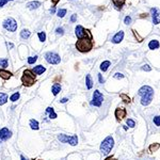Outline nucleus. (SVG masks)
<instances>
[{"label":"nucleus","instance_id":"f257e3e1","mask_svg":"<svg viewBox=\"0 0 160 160\" xmlns=\"http://www.w3.org/2000/svg\"><path fill=\"white\" fill-rule=\"evenodd\" d=\"M76 48L79 52H89V51L92 50L93 48V41H92V37H82V39H79L76 43Z\"/></svg>","mask_w":160,"mask_h":160},{"label":"nucleus","instance_id":"f03ea898","mask_svg":"<svg viewBox=\"0 0 160 160\" xmlns=\"http://www.w3.org/2000/svg\"><path fill=\"white\" fill-rule=\"evenodd\" d=\"M21 83L25 85V87H32L34 84L36 79H35V75L34 73L30 71V69H26L24 73H23V76H21Z\"/></svg>","mask_w":160,"mask_h":160},{"label":"nucleus","instance_id":"7ed1b4c3","mask_svg":"<svg viewBox=\"0 0 160 160\" xmlns=\"http://www.w3.org/2000/svg\"><path fill=\"white\" fill-rule=\"evenodd\" d=\"M114 146V140L111 136H108L100 144V152L104 155H108Z\"/></svg>","mask_w":160,"mask_h":160},{"label":"nucleus","instance_id":"20e7f679","mask_svg":"<svg viewBox=\"0 0 160 160\" xmlns=\"http://www.w3.org/2000/svg\"><path fill=\"white\" fill-rule=\"evenodd\" d=\"M45 59L46 61L49 64H52V65H56V64H59L61 62V58L59 56L58 53L52 52V51H48L45 55Z\"/></svg>","mask_w":160,"mask_h":160},{"label":"nucleus","instance_id":"39448f33","mask_svg":"<svg viewBox=\"0 0 160 160\" xmlns=\"http://www.w3.org/2000/svg\"><path fill=\"white\" fill-rule=\"evenodd\" d=\"M2 25H3V28L10 32H15L16 30H17V23H16L15 19L12 18V17H9V18L5 19Z\"/></svg>","mask_w":160,"mask_h":160},{"label":"nucleus","instance_id":"423d86ee","mask_svg":"<svg viewBox=\"0 0 160 160\" xmlns=\"http://www.w3.org/2000/svg\"><path fill=\"white\" fill-rule=\"evenodd\" d=\"M103 101H104V95L98 90H96L93 93V98H92V101H91V106L100 107Z\"/></svg>","mask_w":160,"mask_h":160},{"label":"nucleus","instance_id":"0eeeda50","mask_svg":"<svg viewBox=\"0 0 160 160\" xmlns=\"http://www.w3.org/2000/svg\"><path fill=\"white\" fill-rule=\"evenodd\" d=\"M114 115H115V119H116L117 122H121L124 117H126V115H127V111H126L125 108L117 107L114 111Z\"/></svg>","mask_w":160,"mask_h":160},{"label":"nucleus","instance_id":"6e6552de","mask_svg":"<svg viewBox=\"0 0 160 160\" xmlns=\"http://www.w3.org/2000/svg\"><path fill=\"white\" fill-rule=\"evenodd\" d=\"M89 33H90V31H89V30H85L84 28H83L82 26H80V25L76 26V28H75V34H76V36H77L78 39L85 37L87 34H89Z\"/></svg>","mask_w":160,"mask_h":160},{"label":"nucleus","instance_id":"1a4fd4ad","mask_svg":"<svg viewBox=\"0 0 160 160\" xmlns=\"http://www.w3.org/2000/svg\"><path fill=\"white\" fill-rule=\"evenodd\" d=\"M151 14L153 16V23H154V25L160 24V11L157 8H152L151 9Z\"/></svg>","mask_w":160,"mask_h":160},{"label":"nucleus","instance_id":"9d476101","mask_svg":"<svg viewBox=\"0 0 160 160\" xmlns=\"http://www.w3.org/2000/svg\"><path fill=\"white\" fill-rule=\"evenodd\" d=\"M12 137V132L11 130H9L8 128H1L0 129V140L1 141H7Z\"/></svg>","mask_w":160,"mask_h":160},{"label":"nucleus","instance_id":"9b49d317","mask_svg":"<svg viewBox=\"0 0 160 160\" xmlns=\"http://www.w3.org/2000/svg\"><path fill=\"white\" fill-rule=\"evenodd\" d=\"M153 96H154V93H149V94H145V95L141 96V105L142 106H147L152 103L153 100Z\"/></svg>","mask_w":160,"mask_h":160},{"label":"nucleus","instance_id":"f8f14e48","mask_svg":"<svg viewBox=\"0 0 160 160\" xmlns=\"http://www.w3.org/2000/svg\"><path fill=\"white\" fill-rule=\"evenodd\" d=\"M149 93H154L153 88H151L149 85H143V87L138 91V94L140 96H143L145 95V94H149Z\"/></svg>","mask_w":160,"mask_h":160},{"label":"nucleus","instance_id":"ddd939ff","mask_svg":"<svg viewBox=\"0 0 160 160\" xmlns=\"http://www.w3.org/2000/svg\"><path fill=\"white\" fill-rule=\"evenodd\" d=\"M123 39H124V31H119L116 33V34L114 35V36L112 37V43L113 44H119V43H121L123 41Z\"/></svg>","mask_w":160,"mask_h":160},{"label":"nucleus","instance_id":"4468645a","mask_svg":"<svg viewBox=\"0 0 160 160\" xmlns=\"http://www.w3.org/2000/svg\"><path fill=\"white\" fill-rule=\"evenodd\" d=\"M13 75L12 73L9 72V71H5V69H0V77L2 78L3 80H9Z\"/></svg>","mask_w":160,"mask_h":160},{"label":"nucleus","instance_id":"2eb2a0df","mask_svg":"<svg viewBox=\"0 0 160 160\" xmlns=\"http://www.w3.org/2000/svg\"><path fill=\"white\" fill-rule=\"evenodd\" d=\"M159 47H160V44L157 40H152L148 43V48L151 50H156V49H158Z\"/></svg>","mask_w":160,"mask_h":160},{"label":"nucleus","instance_id":"dca6fc26","mask_svg":"<svg viewBox=\"0 0 160 160\" xmlns=\"http://www.w3.org/2000/svg\"><path fill=\"white\" fill-rule=\"evenodd\" d=\"M45 71L46 68L43 65H37V66H34V68L32 69V72L34 73L35 75H42Z\"/></svg>","mask_w":160,"mask_h":160},{"label":"nucleus","instance_id":"f3484780","mask_svg":"<svg viewBox=\"0 0 160 160\" xmlns=\"http://www.w3.org/2000/svg\"><path fill=\"white\" fill-rule=\"evenodd\" d=\"M60 91H61V85L59 84V83H53L52 87H51V92L55 96L58 95L60 93Z\"/></svg>","mask_w":160,"mask_h":160},{"label":"nucleus","instance_id":"a211bd4d","mask_svg":"<svg viewBox=\"0 0 160 160\" xmlns=\"http://www.w3.org/2000/svg\"><path fill=\"white\" fill-rule=\"evenodd\" d=\"M68 142L72 146H76L78 144V137L77 136H68Z\"/></svg>","mask_w":160,"mask_h":160},{"label":"nucleus","instance_id":"6ab92c4d","mask_svg":"<svg viewBox=\"0 0 160 160\" xmlns=\"http://www.w3.org/2000/svg\"><path fill=\"white\" fill-rule=\"evenodd\" d=\"M40 5H41V2H39V1H31V2H29L27 4V7H28L29 10H34V9L39 8Z\"/></svg>","mask_w":160,"mask_h":160},{"label":"nucleus","instance_id":"aec40b11","mask_svg":"<svg viewBox=\"0 0 160 160\" xmlns=\"http://www.w3.org/2000/svg\"><path fill=\"white\" fill-rule=\"evenodd\" d=\"M125 1L126 0H112V2H113V4H114V7L116 9H122V7L124 4H125Z\"/></svg>","mask_w":160,"mask_h":160},{"label":"nucleus","instance_id":"412c9836","mask_svg":"<svg viewBox=\"0 0 160 160\" xmlns=\"http://www.w3.org/2000/svg\"><path fill=\"white\" fill-rule=\"evenodd\" d=\"M30 127H31V129H33V130H39L40 129V126H39V122H37L36 120H30Z\"/></svg>","mask_w":160,"mask_h":160},{"label":"nucleus","instance_id":"4be33fe9","mask_svg":"<svg viewBox=\"0 0 160 160\" xmlns=\"http://www.w3.org/2000/svg\"><path fill=\"white\" fill-rule=\"evenodd\" d=\"M85 84H87V88L90 90L93 87V81H92V78H91V75H87L85 77Z\"/></svg>","mask_w":160,"mask_h":160},{"label":"nucleus","instance_id":"5701e85b","mask_svg":"<svg viewBox=\"0 0 160 160\" xmlns=\"http://www.w3.org/2000/svg\"><path fill=\"white\" fill-rule=\"evenodd\" d=\"M7 101H8V95L5 93H1L0 92V106L4 105Z\"/></svg>","mask_w":160,"mask_h":160},{"label":"nucleus","instance_id":"b1692460","mask_svg":"<svg viewBox=\"0 0 160 160\" xmlns=\"http://www.w3.org/2000/svg\"><path fill=\"white\" fill-rule=\"evenodd\" d=\"M110 65H111L110 61H104L103 63L100 64V71H103V72H106L107 69L109 68Z\"/></svg>","mask_w":160,"mask_h":160},{"label":"nucleus","instance_id":"393cba45","mask_svg":"<svg viewBox=\"0 0 160 160\" xmlns=\"http://www.w3.org/2000/svg\"><path fill=\"white\" fill-rule=\"evenodd\" d=\"M30 34H31V32H30L28 29L21 30V32H20V36H21V39H24V40L28 39V37L30 36Z\"/></svg>","mask_w":160,"mask_h":160},{"label":"nucleus","instance_id":"a878e982","mask_svg":"<svg viewBox=\"0 0 160 160\" xmlns=\"http://www.w3.org/2000/svg\"><path fill=\"white\" fill-rule=\"evenodd\" d=\"M159 147H160L159 143H154V144H151V145H149L148 149L151 153H154V152H157L158 149H159Z\"/></svg>","mask_w":160,"mask_h":160},{"label":"nucleus","instance_id":"bb28decb","mask_svg":"<svg viewBox=\"0 0 160 160\" xmlns=\"http://www.w3.org/2000/svg\"><path fill=\"white\" fill-rule=\"evenodd\" d=\"M120 97H121V99L125 103V104H130V103H131L130 97H129L127 94H120Z\"/></svg>","mask_w":160,"mask_h":160},{"label":"nucleus","instance_id":"cd10ccee","mask_svg":"<svg viewBox=\"0 0 160 160\" xmlns=\"http://www.w3.org/2000/svg\"><path fill=\"white\" fill-rule=\"evenodd\" d=\"M58 139L60 140V142H62V143H67V141H68V136L61 133V135H59L58 136Z\"/></svg>","mask_w":160,"mask_h":160},{"label":"nucleus","instance_id":"c85d7f7f","mask_svg":"<svg viewBox=\"0 0 160 160\" xmlns=\"http://www.w3.org/2000/svg\"><path fill=\"white\" fill-rule=\"evenodd\" d=\"M19 97H20V94H19V92H15L14 94H12L10 97V100L11 101H17L19 99Z\"/></svg>","mask_w":160,"mask_h":160},{"label":"nucleus","instance_id":"c756f323","mask_svg":"<svg viewBox=\"0 0 160 160\" xmlns=\"http://www.w3.org/2000/svg\"><path fill=\"white\" fill-rule=\"evenodd\" d=\"M37 36H39V39H40V41L42 43H44L46 41V33L44 31L39 32V33H37Z\"/></svg>","mask_w":160,"mask_h":160},{"label":"nucleus","instance_id":"7c9ffc66","mask_svg":"<svg viewBox=\"0 0 160 160\" xmlns=\"http://www.w3.org/2000/svg\"><path fill=\"white\" fill-rule=\"evenodd\" d=\"M8 59H0V67L5 68V67H8Z\"/></svg>","mask_w":160,"mask_h":160},{"label":"nucleus","instance_id":"2f4dec72","mask_svg":"<svg viewBox=\"0 0 160 160\" xmlns=\"http://www.w3.org/2000/svg\"><path fill=\"white\" fill-rule=\"evenodd\" d=\"M65 14H66V9H60V10L57 12V15L59 16V17H64L65 16Z\"/></svg>","mask_w":160,"mask_h":160},{"label":"nucleus","instance_id":"473e14b6","mask_svg":"<svg viewBox=\"0 0 160 160\" xmlns=\"http://www.w3.org/2000/svg\"><path fill=\"white\" fill-rule=\"evenodd\" d=\"M37 60V56H34V57H29L28 58V63L29 64H34Z\"/></svg>","mask_w":160,"mask_h":160},{"label":"nucleus","instance_id":"72a5a7b5","mask_svg":"<svg viewBox=\"0 0 160 160\" xmlns=\"http://www.w3.org/2000/svg\"><path fill=\"white\" fill-rule=\"evenodd\" d=\"M154 124L156 126H157V127H160V115H157V116H155L154 117Z\"/></svg>","mask_w":160,"mask_h":160},{"label":"nucleus","instance_id":"f704fd0d","mask_svg":"<svg viewBox=\"0 0 160 160\" xmlns=\"http://www.w3.org/2000/svg\"><path fill=\"white\" fill-rule=\"evenodd\" d=\"M126 123H127V125L129 126L130 128H133L135 126H136V122H135L133 120H131V119H128Z\"/></svg>","mask_w":160,"mask_h":160},{"label":"nucleus","instance_id":"c9c22d12","mask_svg":"<svg viewBox=\"0 0 160 160\" xmlns=\"http://www.w3.org/2000/svg\"><path fill=\"white\" fill-rule=\"evenodd\" d=\"M141 68L142 71H145V72H151V71H152V68H151V66H149L148 64H144Z\"/></svg>","mask_w":160,"mask_h":160},{"label":"nucleus","instance_id":"e433bc0d","mask_svg":"<svg viewBox=\"0 0 160 160\" xmlns=\"http://www.w3.org/2000/svg\"><path fill=\"white\" fill-rule=\"evenodd\" d=\"M56 33L58 35H63L64 34V29L62 28V27H60V28H57V29H56Z\"/></svg>","mask_w":160,"mask_h":160},{"label":"nucleus","instance_id":"4c0bfd02","mask_svg":"<svg viewBox=\"0 0 160 160\" xmlns=\"http://www.w3.org/2000/svg\"><path fill=\"white\" fill-rule=\"evenodd\" d=\"M113 77H114L115 79H123V78H124V75L121 74V73H116V74L113 75Z\"/></svg>","mask_w":160,"mask_h":160},{"label":"nucleus","instance_id":"58836bf2","mask_svg":"<svg viewBox=\"0 0 160 160\" xmlns=\"http://www.w3.org/2000/svg\"><path fill=\"white\" fill-rule=\"evenodd\" d=\"M130 23H131V17H130V16H126L125 19H124V24L129 25Z\"/></svg>","mask_w":160,"mask_h":160},{"label":"nucleus","instance_id":"ea45409f","mask_svg":"<svg viewBox=\"0 0 160 160\" xmlns=\"http://www.w3.org/2000/svg\"><path fill=\"white\" fill-rule=\"evenodd\" d=\"M132 32H133V34H135V36H136V39H138V42H142V37L137 33L136 30H132Z\"/></svg>","mask_w":160,"mask_h":160},{"label":"nucleus","instance_id":"a19ab883","mask_svg":"<svg viewBox=\"0 0 160 160\" xmlns=\"http://www.w3.org/2000/svg\"><path fill=\"white\" fill-rule=\"evenodd\" d=\"M57 116H58V115H57V113H55V112H51V113H49V119H57Z\"/></svg>","mask_w":160,"mask_h":160},{"label":"nucleus","instance_id":"79ce46f5","mask_svg":"<svg viewBox=\"0 0 160 160\" xmlns=\"http://www.w3.org/2000/svg\"><path fill=\"white\" fill-rule=\"evenodd\" d=\"M51 112H55V109H53L52 107H48L47 109H46V113H51Z\"/></svg>","mask_w":160,"mask_h":160},{"label":"nucleus","instance_id":"37998d69","mask_svg":"<svg viewBox=\"0 0 160 160\" xmlns=\"http://www.w3.org/2000/svg\"><path fill=\"white\" fill-rule=\"evenodd\" d=\"M76 20H77V15L74 14V15H72V17H71V21H72V23H75Z\"/></svg>","mask_w":160,"mask_h":160},{"label":"nucleus","instance_id":"c03bdc74","mask_svg":"<svg viewBox=\"0 0 160 160\" xmlns=\"http://www.w3.org/2000/svg\"><path fill=\"white\" fill-rule=\"evenodd\" d=\"M98 80H99V83H104L105 82V79L103 78V76H101L100 74H98Z\"/></svg>","mask_w":160,"mask_h":160},{"label":"nucleus","instance_id":"a18cd8bd","mask_svg":"<svg viewBox=\"0 0 160 160\" xmlns=\"http://www.w3.org/2000/svg\"><path fill=\"white\" fill-rule=\"evenodd\" d=\"M8 0H0V7H3V5L7 4Z\"/></svg>","mask_w":160,"mask_h":160},{"label":"nucleus","instance_id":"49530a36","mask_svg":"<svg viewBox=\"0 0 160 160\" xmlns=\"http://www.w3.org/2000/svg\"><path fill=\"white\" fill-rule=\"evenodd\" d=\"M67 100H68V98H66V97H64V98H62L61 100H60V103H61V104H65V103H66Z\"/></svg>","mask_w":160,"mask_h":160},{"label":"nucleus","instance_id":"de8ad7c7","mask_svg":"<svg viewBox=\"0 0 160 160\" xmlns=\"http://www.w3.org/2000/svg\"><path fill=\"white\" fill-rule=\"evenodd\" d=\"M105 160H116V159H115V158L113 157V156H108V157H107Z\"/></svg>","mask_w":160,"mask_h":160},{"label":"nucleus","instance_id":"09e8293b","mask_svg":"<svg viewBox=\"0 0 160 160\" xmlns=\"http://www.w3.org/2000/svg\"><path fill=\"white\" fill-rule=\"evenodd\" d=\"M49 12H50L51 14H53L55 12H56V8H55V7H53V8H51L50 10H49Z\"/></svg>","mask_w":160,"mask_h":160},{"label":"nucleus","instance_id":"8fccbe9b","mask_svg":"<svg viewBox=\"0 0 160 160\" xmlns=\"http://www.w3.org/2000/svg\"><path fill=\"white\" fill-rule=\"evenodd\" d=\"M20 160H29V159H27L25 156H23V155H21V156H20Z\"/></svg>","mask_w":160,"mask_h":160},{"label":"nucleus","instance_id":"3c124183","mask_svg":"<svg viewBox=\"0 0 160 160\" xmlns=\"http://www.w3.org/2000/svg\"><path fill=\"white\" fill-rule=\"evenodd\" d=\"M51 1L53 2V4H57V3H58L59 1H60V0H51Z\"/></svg>","mask_w":160,"mask_h":160},{"label":"nucleus","instance_id":"603ef678","mask_svg":"<svg viewBox=\"0 0 160 160\" xmlns=\"http://www.w3.org/2000/svg\"><path fill=\"white\" fill-rule=\"evenodd\" d=\"M8 1H13V0H8Z\"/></svg>","mask_w":160,"mask_h":160},{"label":"nucleus","instance_id":"864d4df0","mask_svg":"<svg viewBox=\"0 0 160 160\" xmlns=\"http://www.w3.org/2000/svg\"><path fill=\"white\" fill-rule=\"evenodd\" d=\"M40 160H41V159H40Z\"/></svg>","mask_w":160,"mask_h":160}]
</instances>
